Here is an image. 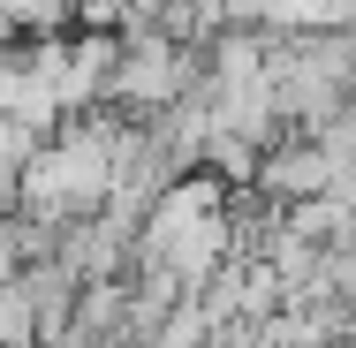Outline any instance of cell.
I'll list each match as a JSON object with an SVG mask.
<instances>
[{
    "label": "cell",
    "mask_w": 356,
    "mask_h": 348,
    "mask_svg": "<svg viewBox=\"0 0 356 348\" xmlns=\"http://www.w3.org/2000/svg\"><path fill=\"white\" fill-rule=\"evenodd\" d=\"M38 348H99V341H91L83 326H61V333H46V341H38Z\"/></svg>",
    "instance_id": "obj_5"
},
{
    "label": "cell",
    "mask_w": 356,
    "mask_h": 348,
    "mask_svg": "<svg viewBox=\"0 0 356 348\" xmlns=\"http://www.w3.org/2000/svg\"><path fill=\"white\" fill-rule=\"evenodd\" d=\"M137 0H69V23L76 31H122Z\"/></svg>",
    "instance_id": "obj_3"
},
{
    "label": "cell",
    "mask_w": 356,
    "mask_h": 348,
    "mask_svg": "<svg viewBox=\"0 0 356 348\" xmlns=\"http://www.w3.org/2000/svg\"><path fill=\"white\" fill-rule=\"evenodd\" d=\"M0 348H38V310H31V288H23V273L0 288Z\"/></svg>",
    "instance_id": "obj_2"
},
{
    "label": "cell",
    "mask_w": 356,
    "mask_h": 348,
    "mask_svg": "<svg viewBox=\"0 0 356 348\" xmlns=\"http://www.w3.org/2000/svg\"><path fill=\"white\" fill-rule=\"evenodd\" d=\"M23 265H31V258H23V235H15V219H0V288L23 273Z\"/></svg>",
    "instance_id": "obj_4"
},
{
    "label": "cell",
    "mask_w": 356,
    "mask_h": 348,
    "mask_svg": "<svg viewBox=\"0 0 356 348\" xmlns=\"http://www.w3.org/2000/svg\"><path fill=\"white\" fill-rule=\"evenodd\" d=\"M197 167H205V174H220V182L235 190V182H250V174H258V144L213 122V129H205V151H197Z\"/></svg>",
    "instance_id": "obj_1"
}]
</instances>
